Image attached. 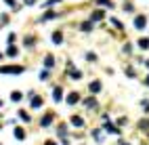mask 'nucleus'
Wrapping results in <instances>:
<instances>
[{"mask_svg": "<svg viewBox=\"0 0 149 145\" xmlns=\"http://www.w3.org/2000/svg\"><path fill=\"white\" fill-rule=\"evenodd\" d=\"M72 124H74V126H84V120L80 118V116H74V118H72Z\"/></svg>", "mask_w": 149, "mask_h": 145, "instance_id": "obj_7", "label": "nucleus"}, {"mask_svg": "<svg viewBox=\"0 0 149 145\" xmlns=\"http://www.w3.org/2000/svg\"><path fill=\"white\" fill-rule=\"evenodd\" d=\"M0 59H2V55H0Z\"/></svg>", "mask_w": 149, "mask_h": 145, "instance_id": "obj_35", "label": "nucleus"}, {"mask_svg": "<svg viewBox=\"0 0 149 145\" xmlns=\"http://www.w3.org/2000/svg\"><path fill=\"white\" fill-rule=\"evenodd\" d=\"M145 25H147L145 15H139V17L134 19V27H136V30H145Z\"/></svg>", "mask_w": 149, "mask_h": 145, "instance_id": "obj_2", "label": "nucleus"}, {"mask_svg": "<svg viewBox=\"0 0 149 145\" xmlns=\"http://www.w3.org/2000/svg\"><path fill=\"white\" fill-rule=\"evenodd\" d=\"M25 4H36V0H25Z\"/></svg>", "mask_w": 149, "mask_h": 145, "instance_id": "obj_30", "label": "nucleus"}, {"mask_svg": "<svg viewBox=\"0 0 149 145\" xmlns=\"http://www.w3.org/2000/svg\"><path fill=\"white\" fill-rule=\"evenodd\" d=\"M99 91H101V82H91V93H99Z\"/></svg>", "mask_w": 149, "mask_h": 145, "instance_id": "obj_11", "label": "nucleus"}, {"mask_svg": "<svg viewBox=\"0 0 149 145\" xmlns=\"http://www.w3.org/2000/svg\"><path fill=\"white\" fill-rule=\"evenodd\" d=\"M53 65H55V57H53V55H46V57H44V67L51 70Z\"/></svg>", "mask_w": 149, "mask_h": 145, "instance_id": "obj_4", "label": "nucleus"}, {"mask_svg": "<svg viewBox=\"0 0 149 145\" xmlns=\"http://www.w3.org/2000/svg\"><path fill=\"white\" fill-rule=\"evenodd\" d=\"M53 42H55V44H61V42H63V34L59 32V30L53 34Z\"/></svg>", "mask_w": 149, "mask_h": 145, "instance_id": "obj_6", "label": "nucleus"}, {"mask_svg": "<svg viewBox=\"0 0 149 145\" xmlns=\"http://www.w3.org/2000/svg\"><path fill=\"white\" fill-rule=\"evenodd\" d=\"M32 44H34V38H29V36H27V38H25V46L29 48V46H32Z\"/></svg>", "mask_w": 149, "mask_h": 145, "instance_id": "obj_25", "label": "nucleus"}, {"mask_svg": "<svg viewBox=\"0 0 149 145\" xmlns=\"http://www.w3.org/2000/svg\"><path fill=\"white\" fill-rule=\"evenodd\" d=\"M80 30H82V32H93V23H91V21H84V23L80 25Z\"/></svg>", "mask_w": 149, "mask_h": 145, "instance_id": "obj_9", "label": "nucleus"}, {"mask_svg": "<svg viewBox=\"0 0 149 145\" xmlns=\"http://www.w3.org/2000/svg\"><path fill=\"white\" fill-rule=\"evenodd\" d=\"M17 53H19L17 46H8V48H6V55H8V57H17Z\"/></svg>", "mask_w": 149, "mask_h": 145, "instance_id": "obj_14", "label": "nucleus"}, {"mask_svg": "<svg viewBox=\"0 0 149 145\" xmlns=\"http://www.w3.org/2000/svg\"><path fill=\"white\" fill-rule=\"evenodd\" d=\"M40 80H48V72H42L40 74Z\"/></svg>", "mask_w": 149, "mask_h": 145, "instance_id": "obj_28", "label": "nucleus"}, {"mask_svg": "<svg viewBox=\"0 0 149 145\" xmlns=\"http://www.w3.org/2000/svg\"><path fill=\"white\" fill-rule=\"evenodd\" d=\"M145 65H147V67H149V61H147V63H145Z\"/></svg>", "mask_w": 149, "mask_h": 145, "instance_id": "obj_34", "label": "nucleus"}, {"mask_svg": "<svg viewBox=\"0 0 149 145\" xmlns=\"http://www.w3.org/2000/svg\"><path fill=\"white\" fill-rule=\"evenodd\" d=\"M111 23H113V25H116V27H120V30H124V25H122V23H120V21H118V19H111Z\"/></svg>", "mask_w": 149, "mask_h": 145, "instance_id": "obj_26", "label": "nucleus"}, {"mask_svg": "<svg viewBox=\"0 0 149 145\" xmlns=\"http://www.w3.org/2000/svg\"><path fill=\"white\" fill-rule=\"evenodd\" d=\"M97 2H99V4H103V6H113L111 0H97Z\"/></svg>", "mask_w": 149, "mask_h": 145, "instance_id": "obj_21", "label": "nucleus"}, {"mask_svg": "<svg viewBox=\"0 0 149 145\" xmlns=\"http://www.w3.org/2000/svg\"><path fill=\"white\" fill-rule=\"evenodd\" d=\"M61 95H63L61 86H55V91H53V99H55V101H61Z\"/></svg>", "mask_w": 149, "mask_h": 145, "instance_id": "obj_5", "label": "nucleus"}, {"mask_svg": "<svg viewBox=\"0 0 149 145\" xmlns=\"http://www.w3.org/2000/svg\"><path fill=\"white\" fill-rule=\"evenodd\" d=\"M15 137H17L19 141H23V139H25V132H23V128H15Z\"/></svg>", "mask_w": 149, "mask_h": 145, "instance_id": "obj_13", "label": "nucleus"}, {"mask_svg": "<svg viewBox=\"0 0 149 145\" xmlns=\"http://www.w3.org/2000/svg\"><path fill=\"white\" fill-rule=\"evenodd\" d=\"M23 72V67H19V65H2L0 67V74H21Z\"/></svg>", "mask_w": 149, "mask_h": 145, "instance_id": "obj_1", "label": "nucleus"}, {"mask_svg": "<svg viewBox=\"0 0 149 145\" xmlns=\"http://www.w3.org/2000/svg\"><path fill=\"white\" fill-rule=\"evenodd\" d=\"M55 17H57V13H53V11H48V13H46V15L42 17V21H46V19H55Z\"/></svg>", "mask_w": 149, "mask_h": 145, "instance_id": "obj_20", "label": "nucleus"}, {"mask_svg": "<svg viewBox=\"0 0 149 145\" xmlns=\"http://www.w3.org/2000/svg\"><path fill=\"white\" fill-rule=\"evenodd\" d=\"M145 84H147V86H149V76H147V78H145Z\"/></svg>", "mask_w": 149, "mask_h": 145, "instance_id": "obj_32", "label": "nucleus"}, {"mask_svg": "<svg viewBox=\"0 0 149 145\" xmlns=\"http://www.w3.org/2000/svg\"><path fill=\"white\" fill-rule=\"evenodd\" d=\"M101 19H103V11H95L93 17H91V21H101Z\"/></svg>", "mask_w": 149, "mask_h": 145, "instance_id": "obj_10", "label": "nucleus"}, {"mask_svg": "<svg viewBox=\"0 0 149 145\" xmlns=\"http://www.w3.org/2000/svg\"><path fill=\"white\" fill-rule=\"evenodd\" d=\"M84 105H86V107H97V101L91 97V99H86V101H84Z\"/></svg>", "mask_w": 149, "mask_h": 145, "instance_id": "obj_16", "label": "nucleus"}, {"mask_svg": "<svg viewBox=\"0 0 149 145\" xmlns=\"http://www.w3.org/2000/svg\"><path fill=\"white\" fill-rule=\"evenodd\" d=\"M0 105H2V101H0Z\"/></svg>", "mask_w": 149, "mask_h": 145, "instance_id": "obj_36", "label": "nucleus"}, {"mask_svg": "<svg viewBox=\"0 0 149 145\" xmlns=\"http://www.w3.org/2000/svg\"><path fill=\"white\" fill-rule=\"evenodd\" d=\"M42 105V99L40 97H36V99H32V107H40Z\"/></svg>", "mask_w": 149, "mask_h": 145, "instance_id": "obj_19", "label": "nucleus"}, {"mask_svg": "<svg viewBox=\"0 0 149 145\" xmlns=\"http://www.w3.org/2000/svg\"><path fill=\"white\" fill-rule=\"evenodd\" d=\"M93 137H95V139H97L99 143H101V141H103V137H101V132H99V130H93Z\"/></svg>", "mask_w": 149, "mask_h": 145, "instance_id": "obj_22", "label": "nucleus"}, {"mask_svg": "<svg viewBox=\"0 0 149 145\" xmlns=\"http://www.w3.org/2000/svg\"><path fill=\"white\" fill-rule=\"evenodd\" d=\"M120 145H130V143H124V141H120Z\"/></svg>", "mask_w": 149, "mask_h": 145, "instance_id": "obj_33", "label": "nucleus"}, {"mask_svg": "<svg viewBox=\"0 0 149 145\" xmlns=\"http://www.w3.org/2000/svg\"><path fill=\"white\" fill-rule=\"evenodd\" d=\"M51 122H53V114H46L44 118H42V122H40V124H42V126H48Z\"/></svg>", "mask_w": 149, "mask_h": 145, "instance_id": "obj_8", "label": "nucleus"}, {"mask_svg": "<svg viewBox=\"0 0 149 145\" xmlns=\"http://www.w3.org/2000/svg\"><path fill=\"white\" fill-rule=\"evenodd\" d=\"M11 99H13V101H21V99H23V95L19 93V91H15V93L11 95Z\"/></svg>", "mask_w": 149, "mask_h": 145, "instance_id": "obj_15", "label": "nucleus"}, {"mask_svg": "<svg viewBox=\"0 0 149 145\" xmlns=\"http://www.w3.org/2000/svg\"><path fill=\"white\" fill-rule=\"evenodd\" d=\"M78 101H80V95H78V93H72V95L67 97V103H69V105H76Z\"/></svg>", "mask_w": 149, "mask_h": 145, "instance_id": "obj_3", "label": "nucleus"}, {"mask_svg": "<svg viewBox=\"0 0 149 145\" xmlns=\"http://www.w3.org/2000/svg\"><path fill=\"white\" fill-rule=\"evenodd\" d=\"M4 2H6L8 6H15V0H4Z\"/></svg>", "mask_w": 149, "mask_h": 145, "instance_id": "obj_29", "label": "nucleus"}, {"mask_svg": "<svg viewBox=\"0 0 149 145\" xmlns=\"http://www.w3.org/2000/svg\"><path fill=\"white\" fill-rule=\"evenodd\" d=\"M44 145H57V143H55V141H46Z\"/></svg>", "mask_w": 149, "mask_h": 145, "instance_id": "obj_31", "label": "nucleus"}, {"mask_svg": "<svg viewBox=\"0 0 149 145\" xmlns=\"http://www.w3.org/2000/svg\"><path fill=\"white\" fill-rule=\"evenodd\" d=\"M86 59L88 61H97V55L95 53H86Z\"/></svg>", "mask_w": 149, "mask_h": 145, "instance_id": "obj_23", "label": "nucleus"}, {"mask_svg": "<svg viewBox=\"0 0 149 145\" xmlns=\"http://www.w3.org/2000/svg\"><path fill=\"white\" fill-rule=\"evenodd\" d=\"M19 118H21L23 122H29V120H32V118H29V114H27V112H19Z\"/></svg>", "mask_w": 149, "mask_h": 145, "instance_id": "obj_17", "label": "nucleus"}, {"mask_svg": "<svg viewBox=\"0 0 149 145\" xmlns=\"http://www.w3.org/2000/svg\"><path fill=\"white\" fill-rule=\"evenodd\" d=\"M126 76H130V78L134 76V70H132V67H128V70H126Z\"/></svg>", "mask_w": 149, "mask_h": 145, "instance_id": "obj_27", "label": "nucleus"}, {"mask_svg": "<svg viewBox=\"0 0 149 145\" xmlns=\"http://www.w3.org/2000/svg\"><path fill=\"white\" fill-rule=\"evenodd\" d=\"M105 128H107V132H113V135H120V130H118V128L113 126V124H107V126H105Z\"/></svg>", "mask_w": 149, "mask_h": 145, "instance_id": "obj_18", "label": "nucleus"}, {"mask_svg": "<svg viewBox=\"0 0 149 145\" xmlns=\"http://www.w3.org/2000/svg\"><path fill=\"white\" fill-rule=\"evenodd\" d=\"M139 126H141V128H149V120H141V122H139Z\"/></svg>", "mask_w": 149, "mask_h": 145, "instance_id": "obj_24", "label": "nucleus"}, {"mask_svg": "<svg viewBox=\"0 0 149 145\" xmlns=\"http://www.w3.org/2000/svg\"><path fill=\"white\" fill-rule=\"evenodd\" d=\"M139 46H141L143 51H147L149 48V38H141V40H139Z\"/></svg>", "mask_w": 149, "mask_h": 145, "instance_id": "obj_12", "label": "nucleus"}]
</instances>
